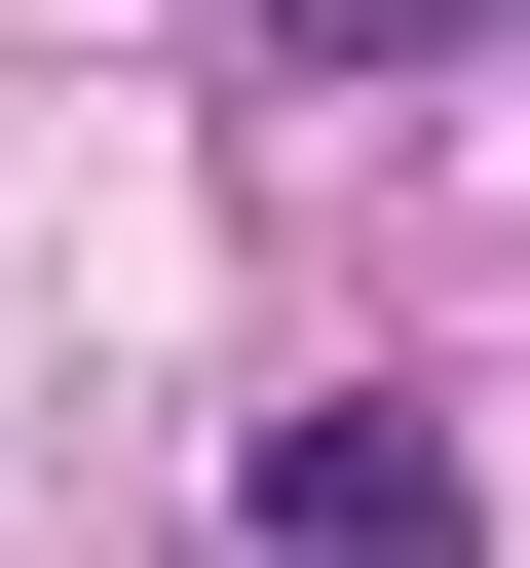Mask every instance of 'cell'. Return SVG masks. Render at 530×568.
Wrapping results in <instances>:
<instances>
[{
    "label": "cell",
    "instance_id": "cell-1",
    "mask_svg": "<svg viewBox=\"0 0 530 568\" xmlns=\"http://www.w3.org/2000/svg\"><path fill=\"white\" fill-rule=\"evenodd\" d=\"M227 493H265V568H492V493H455V417H265Z\"/></svg>",
    "mask_w": 530,
    "mask_h": 568
},
{
    "label": "cell",
    "instance_id": "cell-2",
    "mask_svg": "<svg viewBox=\"0 0 530 568\" xmlns=\"http://www.w3.org/2000/svg\"><path fill=\"white\" fill-rule=\"evenodd\" d=\"M265 39H304V77H417V39H455V0H265Z\"/></svg>",
    "mask_w": 530,
    "mask_h": 568
},
{
    "label": "cell",
    "instance_id": "cell-3",
    "mask_svg": "<svg viewBox=\"0 0 530 568\" xmlns=\"http://www.w3.org/2000/svg\"><path fill=\"white\" fill-rule=\"evenodd\" d=\"M492 39H530V0H492Z\"/></svg>",
    "mask_w": 530,
    "mask_h": 568
}]
</instances>
